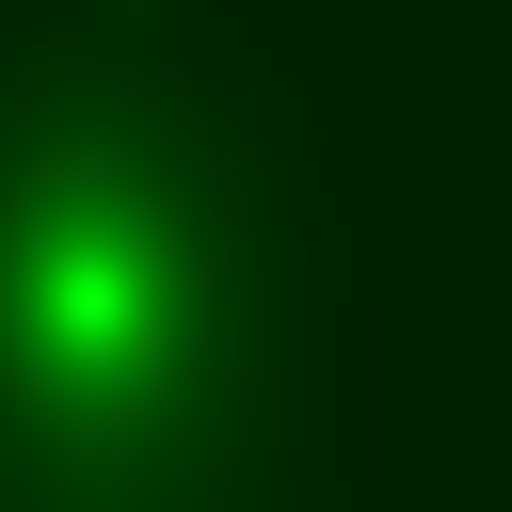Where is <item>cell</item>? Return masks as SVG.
Returning <instances> with one entry per match:
<instances>
[{"mask_svg": "<svg viewBox=\"0 0 512 512\" xmlns=\"http://www.w3.org/2000/svg\"><path fill=\"white\" fill-rule=\"evenodd\" d=\"M0 512H368V192L256 0H0Z\"/></svg>", "mask_w": 512, "mask_h": 512, "instance_id": "obj_1", "label": "cell"}]
</instances>
